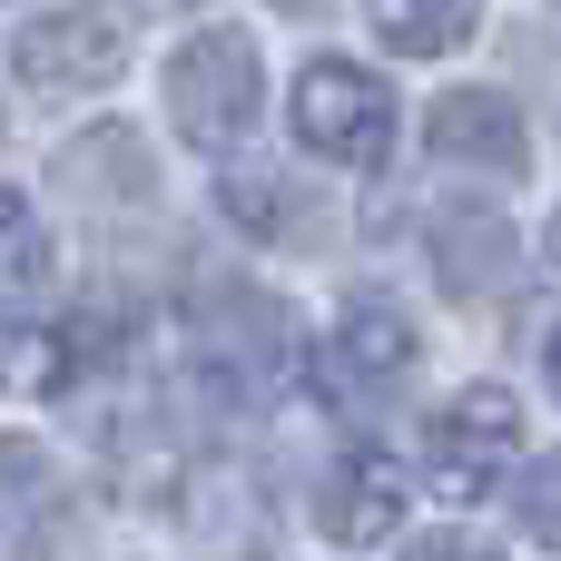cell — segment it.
Returning <instances> with one entry per match:
<instances>
[{
    "label": "cell",
    "mask_w": 561,
    "mask_h": 561,
    "mask_svg": "<svg viewBox=\"0 0 561 561\" xmlns=\"http://www.w3.org/2000/svg\"><path fill=\"white\" fill-rule=\"evenodd\" d=\"M296 365H306V345H296V316L276 296H247L237 286V296L197 306V325H187V375L217 404H266V394L296 385Z\"/></svg>",
    "instance_id": "cell-1"
},
{
    "label": "cell",
    "mask_w": 561,
    "mask_h": 561,
    "mask_svg": "<svg viewBox=\"0 0 561 561\" xmlns=\"http://www.w3.org/2000/svg\"><path fill=\"white\" fill-rule=\"evenodd\" d=\"M168 118L187 148H237L266 118V59L247 30H187L168 59Z\"/></svg>",
    "instance_id": "cell-2"
},
{
    "label": "cell",
    "mask_w": 561,
    "mask_h": 561,
    "mask_svg": "<svg viewBox=\"0 0 561 561\" xmlns=\"http://www.w3.org/2000/svg\"><path fill=\"white\" fill-rule=\"evenodd\" d=\"M128 49H138V0H59L10 39V69L30 89L69 99V89H108L128 69Z\"/></svg>",
    "instance_id": "cell-3"
},
{
    "label": "cell",
    "mask_w": 561,
    "mask_h": 561,
    "mask_svg": "<svg viewBox=\"0 0 561 561\" xmlns=\"http://www.w3.org/2000/svg\"><path fill=\"white\" fill-rule=\"evenodd\" d=\"M286 118H296V138H306L316 158H335V168H385V148H394V89H385L375 69H355V59H306Z\"/></svg>",
    "instance_id": "cell-4"
},
{
    "label": "cell",
    "mask_w": 561,
    "mask_h": 561,
    "mask_svg": "<svg viewBox=\"0 0 561 561\" xmlns=\"http://www.w3.org/2000/svg\"><path fill=\"white\" fill-rule=\"evenodd\" d=\"M178 533L197 561H276V493L256 463L207 454L178 473Z\"/></svg>",
    "instance_id": "cell-5"
},
{
    "label": "cell",
    "mask_w": 561,
    "mask_h": 561,
    "mask_svg": "<svg viewBox=\"0 0 561 561\" xmlns=\"http://www.w3.org/2000/svg\"><path fill=\"white\" fill-rule=\"evenodd\" d=\"M513 454H523V404L503 394V385H463L434 424H424V463H434V483L444 493H483L493 473H513Z\"/></svg>",
    "instance_id": "cell-6"
},
{
    "label": "cell",
    "mask_w": 561,
    "mask_h": 561,
    "mask_svg": "<svg viewBox=\"0 0 561 561\" xmlns=\"http://www.w3.org/2000/svg\"><path fill=\"white\" fill-rule=\"evenodd\" d=\"M325 375L345 394H385L414 375V316L394 296H345L335 306V335H325Z\"/></svg>",
    "instance_id": "cell-7"
},
{
    "label": "cell",
    "mask_w": 561,
    "mask_h": 561,
    "mask_svg": "<svg viewBox=\"0 0 561 561\" xmlns=\"http://www.w3.org/2000/svg\"><path fill=\"white\" fill-rule=\"evenodd\" d=\"M404 523V463L394 454H345L335 473H325V493H316V533L325 542H345V552H375L385 533Z\"/></svg>",
    "instance_id": "cell-8"
},
{
    "label": "cell",
    "mask_w": 561,
    "mask_h": 561,
    "mask_svg": "<svg viewBox=\"0 0 561 561\" xmlns=\"http://www.w3.org/2000/svg\"><path fill=\"white\" fill-rule=\"evenodd\" d=\"M424 138H434V158H454V168H503V178L533 158V128H523V108H513L503 89H454V99H434Z\"/></svg>",
    "instance_id": "cell-9"
},
{
    "label": "cell",
    "mask_w": 561,
    "mask_h": 561,
    "mask_svg": "<svg viewBox=\"0 0 561 561\" xmlns=\"http://www.w3.org/2000/svg\"><path fill=\"white\" fill-rule=\"evenodd\" d=\"M434 276L454 296H493L513 276V227L503 217H434Z\"/></svg>",
    "instance_id": "cell-10"
},
{
    "label": "cell",
    "mask_w": 561,
    "mask_h": 561,
    "mask_svg": "<svg viewBox=\"0 0 561 561\" xmlns=\"http://www.w3.org/2000/svg\"><path fill=\"white\" fill-rule=\"evenodd\" d=\"M49 523H59V463L30 434H0V533L10 542H39Z\"/></svg>",
    "instance_id": "cell-11"
},
{
    "label": "cell",
    "mask_w": 561,
    "mask_h": 561,
    "mask_svg": "<svg viewBox=\"0 0 561 561\" xmlns=\"http://www.w3.org/2000/svg\"><path fill=\"white\" fill-rule=\"evenodd\" d=\"M365 10H375L385 49H404V59H444V49H463L473 20H483V0H365Z\"/></svg>",
    "instance_id": "cell-12"
},
{
    "label": "cell",
    "mask_w": 561,
    "mask_h": 561,
    "mask_svg": "<svg viewBox=\"0 0 561 561\" xmlns=\"http://www.w3.org/2000/svg\"><path fill=\"white\" fill-rule=\"evenodd\" d=\"M79 375V345L49 335V325H20L0 316V404H30V394H59Z\"/></svg>",
    "instance_id": "cell-13"
},
{
    "label": "cell",
    "mask_w": 561,
    "mask_h": 561,
    "mask_svg": "<svg viewBox=\"0 0 561 561\" xmlns=\"http://www.w3.org/2000/svg\"><path fill=\"white\" fill-rule=\"evenodd\" d=\"M59 178H69L79 197H99V207H108V197H128V207H138V197L158 187V178H148V148H138L128 128H99V138H79V148L59 158Z\"/></svg>",
    "instance_id": "cell-14"
},
{
    "label": "cell",
    "mask_w": 561,
    "mask_h": 561,
    "mask_svg": "<svg viewBox=\"0 0 561 561\" xmlns=\"http://www.w3.org/2000/svg\"><path fill=\"white\" fill-rule=\"evenodd\" d=\"M49 276V227L20 187H0V286H39Z\"/></svg>",
    "instance_id": "cell-15"
},
{
    "label": "cell",
    "mask_w": 561,
    "mask_h": 561,
    "mask_svg": "<svg viewBox=\"0 0 561 561\" xmlns=\"http://www.w3.org/2000/svg\"><path fill=\"white\" fill-rule=\"evenodd\" d=\"M513 523H523L542 552H561V454L523 463V483H513Z\"/></svg>",
    "instance_id": "cell-16"
},
{
    "label": "cell",
    "mask_w": 561,
    "mask_h": 561,
    "mask_svg": "<svg viewBox=\"0 0 561 561\" xmlns=\"http://www.w3.org/2000/svg\"><path fill=\"white\" fill-rule=\"evenodd\" d=\"M227 217L256 227V237H266V227H296V178H256V168L227 178Z\"/></svg>",
    "instance_id": "cell-17"
},
{
    "label": "cell",
    "mask_w": 561,
    "mask_h": 561,
    "mask_svg": "<svg viewBox=\"0 0 561 561\" xmlns=\"http://www.w3.org/2000/svg\"><path fill=\"white\" fill-rule=\"evenodd\" d=\"M404 561H503L483 533H424V542H404Z\"/></svg>",
    "instance_id": "cell-18"
},
{
    "label": "cell",
    "mask_w": 561,
    "mask_h": 561,
    "mask_svg": "<svg viewBox=\"0 0 561 561\" xmlns=\"http://www.w3.org/2000/svg\"><path fill=\"white\" fill-rule=\"evenodd\" d=\"M542 266H552V286H561V217L542 227Z\"/></svg>",
    "instance_id": "cell-19"
},
{
    "label": "cell",
    "mask_w": 561,
    "mask_h": 561,
    "mask_svg": "<svg viewBox=\"0 0 561 561\" xmlns=\"http://www.w3.org/2000/svg\"><path fill=\"white\" fill-rule=\"evenodd\" d=\"M542 375H552V394H561V325H552V345H542Z\"/></svg>",
    "instance_id": "cell-20"
},
{
    "label": "cell",
    "mask_w": 561,
    "mask_h": 561,
    "mask_svg": "<svg viewBox=\"0 0 561 561\" xmlns=\"http://www.w3.org/2000/svg\"><path fill=\"white\" fill-rule=\"evenodd\" d=\"M276 10H286V20H316V10H325V0H276Z\"/></svg>",
    "instance_id": "cell-21"
}]
</instances>
